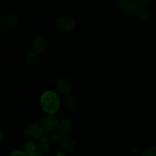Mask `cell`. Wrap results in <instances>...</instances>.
<instances>
[{"mask_svg": "<svg viewBox=\"0 0 156 156\" xmlns=\"http://www.w3.org/2000/svg\"><path fill=\"white\" fill-rule=\"evenodd\" d=\"M41 105L43 111L47 114H55L59 109V96L53 91H46L41 94Z\"/></svg>", "mask_w": 156, "mask_h": 156, "instance_id": "obj_1", "label": "cell"}, {"mask_svg": "<svg viewBox=\"0 0 156 156\" xmlns=\"http://www.w3.org/2000/svg\"><path fill=\"white\" fill-rule=\"evenodd\" d=\"M55 90L58 96L66 97L70 95L73 90L70 81L66 78H59L55 82Z\"/></svg>", "mask_w": 156, "mask_h": 156, "instance_id": "obj_2", "label": "cell"}, {"mask_svg": "<svg viewBox=\"0 0 156 156\" xmlns=\"http://www.w3.org/2000/svg\"><path fill=\"white\" fill-rule=\"evenodd\" d=\"M59 119L54 114H47L43 117L40 126L45 133H52L56 130L59 125Z\"/></svg>", "mask_w": 156, "mask_h": 156, "instance_id": "obj_3", "label": "cell"}, {"mask_svg": "<svg viewBox=\"0 0 156 156\" xmlns=\"http://www.w3.org/2000/svg\"><path fill=\"white\" fill-rule=\"evenodd\" d=\"M23 134L28 140H38L42 137L44 131L41 129V126L34 123H30L27 125L23 129Z\"/></svg>", "mask_w": 156, "mask_h": 156, "instance_id": "obj_4", "label": "cell"}, {"mask_svg": "<svg viewBox=\"0 0 156 156\" xmlns=\"http://www.w3.org/2000/svg\"><path fill=\"white\" fill-rule=\"evenodd\" d=\"M56 29L61 33L66 34L72 31L76 27V22L71 17L63 16L56 22Z\"/></svg>", "mask_w": 156, "mask_h": 156, "instance_id": "obj_5", "label": "cell"}, {"mask_svg": "<svg viewBox=\"0 0 156 156\" xmlns=\"http://www.w3.org/2000/svg\"><path fill=\"white\" fill-rule=\"evenodd\" d=\"M119 10L125 15H131L136 11L138 5L136 0H117Z\"/></svg>", "mask_w": 156, "mask_h": 156, "instance_id": "obj_6", "label": "cell"}, {"mask_svg": "<svg viewBox=\"0 0 156 156\" xmlns=\"http://www.w3.org/2000/svg\"><path fill=\"white\" fill-rule=\"evenodd\" d=\"M20 21L19 15L15 12H9L2 17L1 24L6 28H12L16 27Z\"/></svg>", "mask_w": 156, "mask_h": 156, "instance_id": "obj_7", "label": "cell"}, {"mask_svg": "<svg viewBox=\"0 0 156 156\" xmlns=\"http://www.w3.org/2000/svg\"><path fill=\"white\" fill-rule=\"evenodd\" d=\"M30 47H31L32 51L37 53V54H41V53H44V50H46L47 42L42 37H36L32 40Z\"/></svg>", "mask_w": 156, "mask_h": 156, "instance_id": "obj_8", "label": "cell"}, {"mask_svg": "<svg viewBox=\"0 0 156 156\" xmlns=\"http://www.w3.org/2000/svg\"><path fill=\"white\" fill-rule=\"evenodd\" d=\"M57 129L63 135V136H67L69 135L72 129H73L72 122L68 118L61 119L59 122Z\"/></svg>", "mask_w": 156, "mask_h": 156, "instance_id": "obj_9", "label": "cell"}, {"mask_svg": "<svg viewBox=\"0 0 156 156\" xmlns=\"http://www.w3.org/2000/svg\"><path fill=\"white\" fill-rule=\"evenodd\" d=\"M59 146L62 150L67 152H73L76 149V143L71 138L65 136L62 137L59 141Z\"/></svg>", "mask_w": 156, "mask_h": 156, "instance_id": "obj_10", "label": "cell"}, {"mask_svg": "<svg viewBox=\"0 0 156 156\" xmlns=\"http://www.w3.org/2000/svg\"><path fill=\"white\" fill-rule=\"evenodd\" d=\"M136 17L139 21L146 23L150 20L151 13L145 6H138L136 9Z\"/></svg>", "mask_w": 156, "mask_h": 156, "instance_id": "obj_11", "label": "cell"}, {"mask_svg": "<svg viewBox=\"0 0 156 156\" xmlns=\"http://www.w3.org/2000/svg\"><path fill=\"white\" fill-rule=\"evenodd\" d=\"M63 106L69 111H74L78 108V101L73 96L68 95L63 100Z\"/></svg>", "mask_w": 156, "mask_h": 156, "instance_id": "obj_12", "label": "cell"}, {"mask_svg": "<svg viewBox=\"0 0 156 156\" xmlns=\"http://www.w3.org/2000/svg\"><path fill=\"white\" fill-rule=\"evenodd\" d=\"M38 149L42 153H47L50 152L51 147V143L47 137H41L37 142Z\"/></svg>", "mask_w": 156, "mask_h": 156, "instance_id": "obj_13", "label": "cell"}, {"mask_svg": "<svg viewBox=\"0 0 156 156\" xmlns=\"http://www.w3.org/2000/svg\"><path fill=\"white\" fill-rule=\"evenodd\" d=\"M36 149H37V144L34 142V140H28L25 143V145H24V153L25 154L26 156H28L30 155V154L36 152Z\"/></svg>", "mask_w": 156, "mask_h": 156, "instance_id": "obj_14", "label": "cell"}, {"mask_svg": "<svg viewBox=\"0 0 156 156\" xmlns=\"http://www.w3.org/2000/svg\"><path fill=\"white\" fill-rule=\"evenodd\" d=\"M26 61H27V63L30 66L37 65L40 61L39 54L34 53V52L29 53L26 57Z\"/></svg>", "mask_w": 156, "mask_h": 156, "instance_id": "obj_15", "label": "cell"}, {"mask_svg": "<svg viewBox=\"0 0 156 156\" xmlns=\"http://www.w3.org/2000/svg\"><path fill=\"white\" fill-rule=\"evenodd\" d=\"M141 156H156L155 146H149L142 152Z\"/></svg>", "mask_w": 156, "mask_h": 156, "instance_id": "obj_16", "label": "cell"}, {"mask_svg": "<svg viewBox=\"0 0 156 156\" xmlns=\"http://www.w3.org/2000/svg\"><path fill=\"white\" fill-rule=\"evenodd\" d=\"M63 137V135L59 132V130H54L50 134V139L54 143H57V142L60 141L61 139Z\"/></svg>", "mask_w": 156, "mask_h": 156, "instance_id": "obj_17", "label": "cell"}, {"mask_svg": "<svg viewBox=\"0 0 156 156\" xmlns=\"http://www.w3.org/2000/svg\"><path fill=\"white\" fill-rule=\"evenodd\" d=\"M9 156H26L25 154L24 153V152L19 150H15L13 152H11L9 154Z\"/></svg>", "mask_w": 156, "mask_h": 156, "instance_id": "obj_18", "label": "cell"}, {"mask_svg": "<svg viewBox=\"0 0 156 156\" xmlns=\"http://www.w3.org/2000/svg\"><path fill=\"white\" fill-rule=\"evenodd\" d=\"M138 6H146L151 2V0H136Z\"/></svg>", "mask_w": 156, "mask_h": 156, "instance_id": "obj_19", "label": "cell"}, {"mask_svg": "<svg viewBox=\"0 0 156 156\" xmlns=\"http://www.w3.org/2000/svg\"><path fill=\"white\" fill-rule=\"evenodd\" d=\"M132 152H133V153L136 155H140V154L142 153L141 149H140V146H134V147L132 149Z\"/></svg>", "mask_w": 156, "mask_h": 156, "instance_id": "obj_20", "label": "cell"}, {"mask_svg": "<svg viewBox=\"0 0 156 156\" xmlns=\"http://www.w3.org/2000/svg\"><path fill=\"white\" fill-rule=\"evenodd\" d=\"M3 141H4V135H3L2 133L0 131V144H1Z\"/></svg>", "mask_w": 156, "mask_h": 156, "instance_id": "obj_21", "label": "cell"}, {"mask_svg": "<svg viewBox=\"0 0 156 156\" xmlns=\"http://www.w3.org/2000/svg\"><path fill=\"white\" fill-rule=\"evenodd\" d=\"M28 156H42V155H41V154L40 153V152H34V153L30 154V155H28Z\"/></svg>", "mask_w": 156, "mask_h": 156, "instance_id": "obj_22", "label": "cell"}, {"mask_svg": "<svg viewBox=\"0 0 156 156\" xmlns=\"http://www.w3.org/2000/svg\"><path fill=\"white\" fill-rule=\"evenodd\" d=\"M56 156H66L65 154L62 153V152H58L57 154H56Z\"/></svg>", "mask_w": 156, "mask_h": 156, "instance_id": "obj_23", "label": "cell"}, {"mask_svg": "<svg viewBox=\"0 0 156 156\" xmlns=\"http://www.w3.org/2000/svg\"><path fill=\"white\" fill-rule=\"evenodd\" d=\"M2 24L0 23V31L2 30Z\"/></svg>", "mask_w": 156, "mask_h": 156, "instance_id": "obj_24", "label": "cell"}]
</instances>
